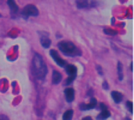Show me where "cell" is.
<instances>
[{
  "label": "cell",
  "instance_id": "cell-1",
  "mask_svg": "<svg viewBox=\"0 0 134 120\" xmlns=\"http://www.w3.org/2000/svg\"><path fill=\"white\" fill-rule=\"evenodd\" d=\"M31 70L33 75L36 79L40 80L45 79L47 73V67L42 57L38 53H35L33 57Z\"/></svg>",
  "mask_w": 134,
  "mask_h": 120
},
{
  "label": "cell",
  "instance_id": "cell-2",
  "mask_svg": "<svg viewBox=\"0 0 134 120\" xmlns=\"http://www.w3.org/2000/svg\"><path fill=\"white\" fill-rule=\"evenodd\" d=\"M57 47L64 55L68 56V57L80 56L82 53L80 50L78 49L75 46V44L71 42H68V41L60 42L57 44Z\"/></svg>",
  "mask_w": 134,
  "mask_h": 120
},
{
  "label": "cell",
  "instance_id": "cell-3",
  "mask_svg": "<svg viewBox=\"0 0 134 120\" xmlns=\"http://www.w3.org/2000/svg\"><path fill=\"white\" fill-rule=\"evenodd\" d=\"M38 15V10L37 7L32 4L27 5L24 7V9L21 11V16L24 19H27L29 17H36Z\"/></svg>",
  "mask_w": 134,
  "mask_h": 120
},
{
  "label": "cell",
  "instance_id": "cell-4",
  "mask_svg": "<svg viewBox=\"0 0 134 120\" xmlns=\"http://www.w3.org/2000/svg\"><path fill=\"white\" fill-rule=\"evenodd\" d=\"M50 56L52 57V58L54 60V61L57 63V65L60 66V67H64L66 65V61L64 60H63L58 54L57 51H56L55 50H51L50 52Z\"/></svg>",
  "mask_w": 134,
  "mask_h": 120
},
{
  "label": "cell",
  "instance_id": "cell-5",
  "mask_svg": "<svg viewBox=\"0 0 134 120\" xmlns=\"http://www.w3.org/2000/svg\"><path fill=\"white\" fill-rule=\"evenodd\" d=\"M40 42L44 48H49L51 45V40L46 32H40Z\"/></svg>",
  "mask_w": 134,
  "mask_h": 120
},
{
  "label": "cell",
  "instance_id": "cell-6",
  "mask_svg": "<svg viewBox=\"0 0 134 120\" xmlns=\"http://www.w3.org/2000/svg\"><path fill=\"white\" fill-rule=\"evenodd\" d=\"M97 99L95 98H92L90 100V102L89 104H84V103H82L80 104L79 105V108L80 110L82 111H86V110H90V109H93L96 106H97Z\"/></svg>",
  "mask_w": 134,
  "mask_h": 120
},
{
  "label": "cell",
  "instance_id": "cell-7",
  "mask_svg": "<svg viewBox=\"0 0 134 120\" xmlns=\"http://www.w3.org/2000/svg\"><path fill=\"white\" fill-rule=\"evenodd\" d=\"M64 95L68 102H72L75 99V90L72 88H67L64 90Z\"/></svg>",
  "mask_w": 134,
  "mask_h": 120
},
{
  "label": "cell",
  "instance_id": "cell-8",
  "mask_svg": "<svg viewBox=\"0 0 134 120\" xmlns=\"http://www.w3.org/2000/svg\"><path fill=\"white\" fill-rule=\"evenodd\" d=\"M7 4H8L9 9H10L11 15H14V16H15V15L17 13L18 9H19V8H18L16 3L14 1H13V0H9V1H7Z\"/></svg>",
  "mask_w": 134,
  "mask_h": 120
},
{
  "label": "cell",
  "instance_id": "cell-9",
  "mask_svg": "<svg viewBox=\"0 0 134 120\" xmlns=\"http://www.w3.org/2000/svg\"><path fill=\"white\" fill-rule=\"evenodd\" d=\"M62 79V75L57 72V71H54L53 72V76H52V83L53 84H58L60 83Z\"/></svg>",
  "mask_w": 134,
  "mask_h": 120
},
{
  "label": "cell",
  "instance_id": "cell-10",
  "mask_svg": "<svg viewBox=\"0 0 134 120\" xmlns=\"http://www.w3.org/2000/svg\"><path fill=\"white\" fill-rule=\"evenodd\" d=\"M65 71L68 75H76L77 73V68L73 64H68L65 67Z\"/></svg>",
  "mask_w": 134,
  "mask_h": 120
},
{
  "label": "cell",
  "instance_id": "cell-11",
  "mask_svg": "<svg viewBox=\"0 0 134 120\" xmlns=\"http://www.w3.org/2000/svg\"><path fill=\"white\" fill-rule=\"evenodd\" d=\"M111 116V113L108 110H102L101 112L97 116V120H106L108 117Z\"/></svg>",
  "mask_w": 134,
  "mask_h": 120
},
{
  "label": "cell",
  "instance_id": "cell-12",
  "mask_svg": "<svg viewBox=\"0 0 134 120\" xmlns=\"http://www.w3.org/2000/svg\"><path fill=\"white\" fill-rule=\"evenodd\" d=\"M111 97L114 100V101L117 104L120 103L122 101V95L121 93L118 92V91H112L111 92Z\"/></svg>",
  "mask_w": 134,
  "mask_h": 120
},
{
  "label": "cell",
  "instance_id": "cell-13",
  "mask_svg": "<svg viewBox=\"0 0 134 120\" xmlns=\"http://www.w3.org/2000/svg\"><path fill=\"white\" fill-rule=\"evenodd\" d=\"M118 75H119V79L122 81L123 79V67L121 62L118 63Z\"/></svg>",
  "mask_w": 134,
  "mask_h": 120
},
{
  "label": "cell",
  "instance_id": "cell-14",
  "mask_svg": "<svg viewBox=\"0 0 134 120\" xmlns=\"http://www.w3.org/2000/svg\"><path fill=\"white\" fill-rule=\"evenodd\" d=\"M73 116V110H68L63 115V120H71Z\"/></svg>",
  "mask_w": 134,
  "mask_h": 120
},
{
  "label": "cell",
  "instance_id": "cell-15",
  "mask_svg": "<svg viewBox=\"0 0 134 120\" xmlns=\"http://www.w3.org/2000/svg\"><path fill=\"white\" fill-rule=\"evenodd\" d=\"M90 2L89 1H86V0H82V1H77L76 4H77V7L79 9H82V8H86L89 6Z\"/></svg>",
  "mask_w": 134,
  "mask_h": 120
},
{
  "label": "cell",
  "instance_id": "cell-16",
  "mask_svg": "<svg viewBox=\"0 0 134 120\" xmlns=\"http://www.w3.org/2000/svg\"><path fill=\"white\" fill-rule=\"evenodd\" d=\"M104 31L105 34L110 35H116V34L118 33L117 31L113 30V29H111V28H105V29L104 30Z\"/></svg>",
  "mask_w": 134,
  "mask_h": 120
},
{
  "label": "cell",
  "instance_id": "cell-17",
  "mask_svg": "<svg viewBox=\"0 0 134 120\" xmlns=\"http://www.w3.org/2000/svg\"><path fill=\"white\" fill-rule=\"evenodd\" d=\"M75 78H76V75H69L68 78L67 80H66V82H65V84H66V85L71 84V83L75 80Z\"/></svg>",
  "mask_w": 134,
  "mask_h": 120
},
{
  "label": "cell",
  "instance_id": "cell-18",
  "mask_svg": "<svg viewBox=\"0 0 134 120\" xmlns=\"http://www.w3.org/2000/svg\"><path fill=\"white\" fill-rule=\"evenodd\" d=\"M126 108L130 111V112L133 113V102L132 101H127L126 102Z\"/></svg>",
  "mask_w": 134,
  "mask_h": 120
},
{
  "label": "cell",
  "instance_id": "cell-19",
  "mask_svg": "<svg viewBox=\"0 0 134 120\" xmlns=\"http://www.w3.org/2000/svg\"><path fill=\"white\" fill-rule=\"evenodd\" d=\"M97 70L98 73H99L100 75H103V71H102V68H101V67H100V65H97Z\"/></svg>",
  "mask_w": 134,
  "mask_h": 120
},
{
  "label": "cell",
  "instance_id": "cell-20",
  "mask_svg": "<svg viewBox=\"0 0 134 120\" xmlns=\"http://www.w3.org/2000/svg\"><path fill=\"white\" fill-rule=\"evenodd\" d=\"M102 86H103V88H104V90H108V89L109 86H108V84L107 81H104V82L103 83V84H102Z\"/></svg>",
  "mask_w": 134,
  "mask_h": 120
},
{
  "label": "cell",
  "instance_id": "cell-21",
  "mask_svg": "<svg viewBox=\"0 0 134 120\" xmlns=\"http://www.w3.org/2000/svg\"><path fill=\"white\" fill-rule=\"evenodd\" d=\"M0 120H9V118L5 115H0Z\"/></svg>",
  "mask_w": 134,
  "mask_h": 120
},
{
  "label": "cell",
  "instance_id": "cell-22",
  "mask_svg": "<svg viewBox=\"0 0 134 120\" xmlns=\"http://www.w3.org/2000/svg\"><path fill=\"white\" fill-rule=\"evenodd\" d=\"M82 120H92V119H91V118H90V117H86V118H84Z\"/></svg>",
  "mask_w": 134,
  "mask_h": 120
},
{
  "label": "cell",
  "instance_id": "cell-23",
  "mask_svg": "<svg viewBox=\"0 0 134 120\" xmlns=\"http://www.w3.org/2000/svg\"><path fill=\"white\" fill-rule=\"evenodd\" d=\"M123 120H131V119H130V118H125Z\"/></svg>",
  "mask_w": 134,
  "mask_h": 120
},
{
  "label": "cell",
  "instance_id": "cell-24",
  "mask_svg": "<svg viewBox=\"0 0 134 120\" xmlns=\"http://www.w3.org/2000/svg\"><path fill=\"white\" fill-rule=\"evenodd\" d=\"M131 70L133 71V63H131Z\"/></svg>",
  "mask_w": 134,
  "mask_h": 120
}]
</instances>
